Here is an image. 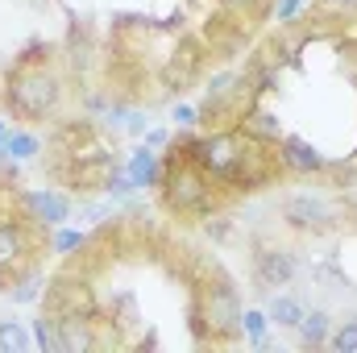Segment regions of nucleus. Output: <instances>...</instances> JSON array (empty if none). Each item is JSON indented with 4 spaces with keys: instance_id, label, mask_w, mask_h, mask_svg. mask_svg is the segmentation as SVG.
<instances>
[{
    "instance_id": "f257e3e1",
    "label": "nucleus",
    "mask_w": 357,
    "mask_h": 353,
    "mask_svg": "<svg viewBox=\"0 0 357 353\" xmlns=\"http://www.w3.org/2000/svg\"><path fill=\"white\" fill-rule=\"evenodd\" d=\"M63 96H67L63 71L54 67L50 50H42V46L21 54L13 63V71L4 75V88H0L4 108L17 121H50L63 108Z\"/></svg>"
},
{
    "instance_id": "f03ea898",
    "label": "nucleus",
    "mask_w": 357,
    "mask_h": 353,
    "mask_svg": "<svg viewBox=\"0 0 357 353\" xmlns=\"http://www.w3.org/2000/svg\"><path fill=\"white\" fill-rule=\"evenodd\" d=\"M158 195L171 216H212L216 212V179L199 171L187 158V150H178V146H171V154L162 158Z\"/></svg>"
},
{
    "instance_id": "7ed1b4c3",
    "label": "nucleus",
    "mask_w": 357,
    "mask_h": 353,
    "mask_svg": "<svg viewBox=\"0 0 357 353\" xmlns=\"http://www.w3.org/2000/svg\"><path fill=\"white\" fill-rule=\"evenodd\" d=\"M191 324H195V337L199 341H237L241 337V299L233 291L229 278L220 283H204L195 291V303H191Z\"/></svg>"
},
{
    "instance_id": "20e7f679",
    "label": "nucleus",
    "mask_w": 357,
    "mask_h": 353,
    "mask_svg": "<svg viewBox=\"0 0 357 353\" xmlns=\"http://www.w3.org/2000/svg\"><path fill=\"white\" fill-rule=\"evenodd\" d=\"M282 220L295 233H328L337 225V204L316 191H291L282 200Z\"/></svg>"
},
{
    "instance_id": "39448f33",
    "label": "nucleus",
    "mask_w": 357,
    "mask_h": 353,
    "mask_svg": "<svg viewBox=\"0 0 357 353\" xmlns=\"http://www.w3.org/2000/svg\"><path fill=\"white\" fill-rule=\"evenodd\" d=\"M254 278L262 291H278V287H291L299 278V258L291 246H278V241H254Z\"/></svg>"
},
{
    "instance_id": "423d86ee",
    "label": "nucleus",
    "mask_w": 357,
    "mask_h": 353,
    "mask_svg": "<svg viewBox=\"0 0 357 353\" xmlns=\"http://www.w3.org/2000/svg\"><path fill=\"white\" fill-rule=\"evenodd\" d=\"M21 204V216L33 220V225H46V229H59L71 220V195H63L59 187H33V191H21L17 195Z\"/></svg>"
},
{
    "instance_id": "0eeeda50",
    "label": "nucleus",
    "mask_w": 357,
    "mask_h": 353,
    "mask_svg": "<svg viewBox=\"0 0 357 353\" xmlns=\"http://www.w3.org/2000/svg\"><path fill=\"white\" fill-rule=\"evenodd\" d=\"M33 250V220H17V216H0V278L4 274H21L25 258Z\"/></svg>"
},
{
    "instance_id": "6e6552de",
    "label": "nucleus",
    "mask_w": 357,
    "mask_h": 353,
    "mask_svg": "<svg viewBox=\"0 0 357 353\" xmlns=\"http://www.w3.org/2000/svg\"><path fill=\"white\" fill-rule=\"evenodd\" d=\"M274 150H278V167H282L287 175H324V171H328V158H324L312 142H303V137L282 133V137L274 142Z\"/></svg>"
},
{
    "instance_id": "1a4fd4ad",
    "label": "nucleus",
    "mask_w": 357,
    "mask_h": 353,
    "mask_svg": "<svg viewBox=\"0 0 357 353\" xmlns=\"http://www.w3.org/2000/svg\"><path fill=\"white\" fill-rule=\"evenodd\" d=\"M46 312H50V316H63V312L96 316V295H91L88 283H75V278H59V283L46 291Z\"/></svg>"
},
{
    "instance_id": "9d476101",
    "label": "nucleus",
    "mask_w": 357,
    "mask_h": 353,
    "mask_svg": "<svg viewBox=\"0 0 357 353\" xmlns=\"http://www.w3.org/2000/svg\"><path fill=\"white\" fill-rule=\"evenodd\" d=\"M54 329H59V353H88V350H96V345H100L96 316L63 312V316H54Z\"/></svg>"
},
{
    "instance_id": "9b49d317",
    "label": "nucleus",
    "mask_w": 357,
    "mask_h": 353,
    "mask_svg": "<svg viewBox=\"0 0 357 353\" xmlns=\"http://www.w3.org/2000/svg\"><path fill=\"white\" fill-rule=\"evenodd\" d=\"M121 167H125V175L133 187H158V179H162V158L154 154V146L146 142V146H137L129 158H121Z\"/></svg>"
},
{
    "instance_id": "f8f14e48",
    "label": "nucleus",
    "mask_w": 357,
    "mask_h": 353,
    "mask_svg": "<svg viewBox=\"0 0 357 353\" xmlns=\"http://www.w3.org/2000/svg\"><path fill=\"white\" fill-rule=\"evenodd\" d=\"M237 129L245 133V137H254V142H278L282 137V121L274 117V112H262V108H250L241 121H237Z\"/></svg>"
},
{
    "instance_id": "ddd939ff",
    "label": "nucleus",
    "mask_w": 357,
    "mask_h": 353,
    "mask_svg": "<svg viewBox=\"0 0 357 353\" xmlns=\"http://www.w3.org/2000/svg\"><path fill=\"white\" fill-rule=\"evenodd\" d=\"M195 71H199V50L187 46V50H183V63H178V54H171V63L162 67V84L171 91H183V84L195 80Z\"/></svg>"
},
{
    "instance_id": "4468645a",
    "label": "nucleus",
    "mask_w": 357,
    "mask_h": 353,
    "mask_svg": "<svg viewBox=\"0 0 357 353\" xmlns=\"http://www.w3.org/2000/svg\"><path fill=\"white\" fill-rule=\"evenodd\" d=\"M295 333H299V341H303V345H328L333 316H328L324 308H312V312H303V320L295 324Z\"/></svg>"
},
{
    "instance_id": "2eb2a0df",
    "label": "nucleus",
    "mask_w": 357,
    "mask_h": 353,
    "mask_svg": "<svg viewBox=\"0 0 357 353\" xmlns=\"http://www.w3.org/2000/svg\"><path fill=\"white\" fill-rule=\"evenodd\" d=\"M303 312H307V308H303L295 295H274V299H270V308H266L270 324H278V329H291V333H295V324L303 320Z\"/></svg>"
},
{
    "instance_id": "dca6fc26",
    "label": "nucleus",
    "mask_w": 357,
    "mask_h": 353,
    "mask_svg": "<svg viewBox=\"0 0 357 353\" xmlns=\"http://www.w3.org/2000/svg\"><path fill=\"white\" fill-rule=\"evenodd\" d=\"M266 329H270V316L258 312V308H245L241 312V337L250 345H266Z\"/></svg>"
},
{
    "instance_id": "f3484780",
    "label": "nucleus",
    "mask_w": 357,
    "mask_h": 353,
    "mask_svg": "<svg viewBox=\"0 0 357 353\" xmlns=\"http://www.w3.org/2000/svg\"><path fill=\"white\" fill-rule=\"evenodd\" d=\"M29 341H33L29 329H21L17 320H0V353H21L29 350Z\"/></svg>"
},
{
    "instance_id": "a211bd4d",
    "label": "nucleus",
    "mask_w": 357,
    "mask_h": 353,
    "mask_svg": "<svg viewBox=\"0 0 357 353\" xmlns=\"http://www.w3.org/2000/svg\"><path fill=\"white\" fill-rule=\"evenodd\" d=\"M328 345H333L337 353H357V316L341 320V324H333V333H328Z\"/></svg>"
},
{
    "instance_id": "6ab92c4d",
    "label": "nucleus",
    "mask_w": 357,
    "mask_h": 353,
    "mask_svg": "<svg viewBox=\"0 0 357 353\" xmlns=\"http://www.w3.org/2000/svg\"><path fill=\"white\" fill-rule=\"evenodd\" d=\"M50 246H54V254H75V250L88 246V233H84V229H63V225H59Z\"/></svg>"
},
{
    "instance_id": "aec40b11",
    "label": "nucleus",
    "mask_w": 357,
    "mask_h": 353,
    "mask_svg": "<svg viewBox=\"0 0 357 353\" xmlns=\"http://www.w3.org/2000/svg\"><path fill=\"white\" fill-rule=\"evenodd\" d=\"M29 333H33V341H38L42 350L59 353V329H54V316H38V320L29 324Z\"/></svg>"
},
{
    "instance_id": "412c9836",
    "label": "nucleus",
    "mask_w": 357,
    "mask_h": 353,
    "mask_svg": "<svg viewBox=\"0 0 357 353\" xmlns=\"http://www.w3.org/2000/svg\"><path fill=\"white\" fill-rule=\"evenodd\" d=\"M307 4H312V0H278V4H274V17H278V25H291V21H295V17H299Z\"/></svg>"
},
{
    "instance_id": "4be33fe9",
    "label": "nucleus",
    "mask_w": 357,
    "mask_h": 353,
    "mask_svg": "<svg viewBox=\"0 0 357 353\" xmlns=\"http://www.w3.org/2000/svg\"><path fill=\"white\" fill-rule=\"evenodd\" d=\"M38 299V278L33 274H21L17 278V291H13V303H33Z\"/></svg>"
},
{
    "instance_id": "5701e85b",
    "label": "nucleus",
    "mask_w": 357,
    "mask_h": 353,
    "mask_svg": "<svg viewBox=\"0 0 357 353\" xmlns=\"http://www.w3.org/2000/svg\"><path fill=\"white\" fill-rule=\"evenodd\" d=\"M195 121H199V108H191V104H178L175 108V125L178 129H191Z\"/></svg>"
},
{
    "instance_id": "b1692460",
    "label": "nucleus",
    "mask_w": 357,
    "mask_h": 353,
    "mask_svg": "<svg viewBox=\"0 0 357 353\" xmlns=\"http://www.w3.org/2000/svg\"><path fill=\"white\" fill-rule=\"evenodd\" d=\"M220 4H225V8H233V13H245V8H254L258 0H220Z\"/></svg>"
},
{
    "instance_id": "393cba45",
    "label": "nucleus",
    "mask_w": 357,
    "mask_h": 353,
    "mask_svg": "<svg viewBox=\"0 0 357 353\" xmlns=\"http://www.w3.org/2000/svg\"><path fill=\"white\" fill-rule=\"evenodd\" d=\"M4 133H8V121H0V137H4Z\"/></svg>"
},
{
    "instance_id": "a878e982",
    "label": "nucleus",
    "mask_w": 357,
    "mask_h": 353,
    "mask_svg": "<svg viewBox=\"0 0 357 353\" xmlns=\"http://www.w3.org/2000/svg\"><path fill=\"white\" fill-rule=\"evenodd\" d=\"M354 8H357V0H354Z\"/></svg>"
}]
</instances>
